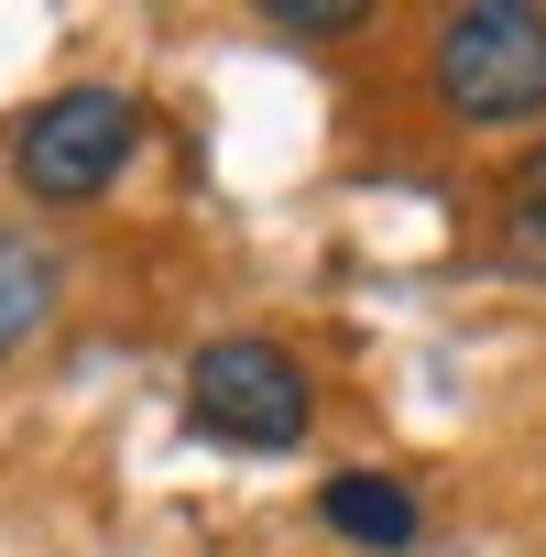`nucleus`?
Returning <instances> with one entry per match:
<instances>
[{"label":"nucleus","mask_w":546,"mask_h":557,"mask_svg":"<svg viewBox=\"0 0 546 557\" xmlns=\"http://www.w3.org/2000/svg\"><path fill=\"white\" fill-rule=\"evenodd\" d=\"M426 77H437V110L459 132H513L546 110V12L535 0H470V12L437 23L426 45Z\"/></svg>","instance_id":"obj_1"},{"label":"nucleus","mask_w":546,"mask_h":557,"mask_svg":"<svg viewBox=\"0 0 546 557\" xmlns=\"http://www.w3.org/2000/svg\"><path fill=\"white\" fill-rule=\"evenodd\" d=\"M186 416H197V437H219L240 459H285L318 426V383L285 339H208L186 361Z\"/></svg>","instance_id":"obj_2"},{"label":"nucleus","mask_w":546,"mask_h":557,"mask_svg":"<svg viewBox=\"0 0 546 557\" xmlns=\"http://www.w3.org/2000/svg\"><path fill=\"white\" fill-rule=\"evenodd\" d=\"M132 143H142V110L121 88H55L12 121V186L34 208H88L132 175Z\"/></svg>","instance_id":"obj_3"},{"label":"nucleus","mask_w":546,"mask_h":557,"mask_svg":"<svg viewBox=\"0 0 546 557\" xmlns=\"http://www.w3.org/2000/svg\"><path fill=\"white\" fill-rule=\"evenodd\" d=\"M318 524L350 535V546H372V557H405V546L426 535V503H415V481H394V470H328V481H318Z\"/></svg>","instance_id":"obj_4"},{"label":"nucleus","mask_w":546,"mask_h":557,"mask_svg":"<svg viewBox=\"0 0 546 557\" xmlns=\"http://www.w3.org/2000/svg\"><path fill=\"white\" fill-rule=\"evenodd\" d=\"M45 318H55V251L23 240V230H0V361H12Z\"/></svg>","instance_id":"obj_5"},{"label":"nucleus","mask_w":546,"mask_h":557,"mask_svg":"<svg viewBox=\"0 0 546 557\" xmlns=\"http://www.w3.org/2000/svg\"><path fill=\"white\" fill-rule=\"evenodd\" d=\"M262 23L285 34V45H350L372 23V0H262Z\"/></svg>","instance_id":"obj_6"},{"label":"nucleus","mask_w":546,"mask_h":557,"mask_svg":"<svg viewBox=\"0 0 546 557\" xmlns=\"http://www.w3.org/2000/svg\"><path fill=\"white\" fill-rule=\"evenodd\" d=\"M492 262L524 273V285H546V186H524V197L492 219Z\"/></svg>","instance_id":"obj_7"},{"label":"nucleus","mask_w":546,"mask_h":557,"mask_svg":"<svg viewBox=\"0 0 546 557\" xmlns=\"http://www.w3.org/2000/svg\"><path fill=\"white\" fill-rule=\"evenodd\" d=\"M535 186H546V143H535Z\"/></svg>","instance_id":"obj_8"}]
</instances>
